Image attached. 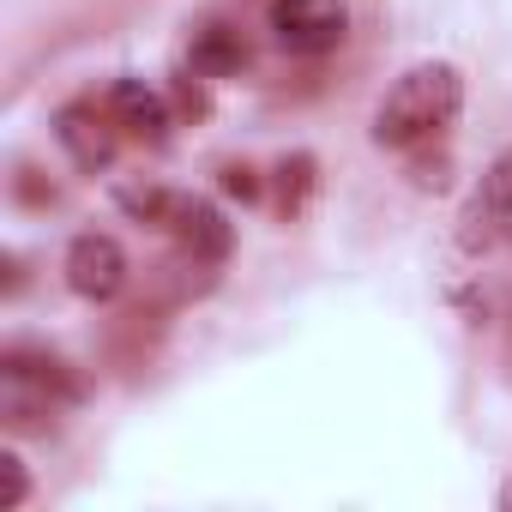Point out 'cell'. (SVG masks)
<instances>
[{
  "label": "cell",
  "mask_w": 512,
  "mask_h": 512,
  "mask_svg": "<svg viewBox=\"0 0 512 512\" xmlns=\"http://www.w3.org/2000/svg\"><path fill=\"white\" fill-rule=\"evenodd\" d=\"M25 494H31V482H25V464L13 458V452H0V506H25Z\"/></svg>",
  "instance_id": "obj_11"
},
{
  "label": "cell",
  "mask_w": 512,
  "mask_h": 512,
  "mask_svg": "<svg viewBox=\"0 0 512 512\" xmlns=\"http://www.w3.org/2000/svg\"><path fill=\"white\" fill-rule=\"evenodd\" d=\"M109 115H115L127 133H139L145 145H163V139H169V109H163V97L145 91L139 79H121V85L109 91Z\"/></svg>",
  "instance_id": "obj_6"
},
{
  "label": "cell",
  "mask_w": 512,
  "mask_h": 512,
  "mask_svg": "<svg viewBox=\"0 0 512 512\" xmlns=\"http://www.w3.org/2000/svg\"><path fill=\"white\" fill-rule=\"evenodd\" d=\"M121 205H127L139 223H163V229H169V217H175V199H169L163 187H121Z\"/></svg>",
  "instance_id": "obj_10"
},
{
  "label": "cell",
  "mask_w": 512,
  "mask_h": 512,
  "mask_svg": "<svg viewBox=\"0 0 512 512\" xmlns=\"http://www.w3.org/2000/svg\"><path fill=\"white\" fill-rule=\"evenodd\" d=\"M241 67H247V43H241L235 25H205V31L193 37V73L229 79V73H241Z\"/></svg>",
  "instance_id": "obj_7"
},
{
  "label": "cell",
  "mask_w": 512,
  "mask_h": 512,
  "mask_svg": "<svg viewBox=\"0 0 512 512\" xmlns=\"http://www.w3.org/2000/svg\"><path fill=\"white\" fill-rule=\"evenodd\" d=\"M308 193H314V157H308V151H296V157H284V163H278V199H284V211H302V205H308Z\"/></svg>",
  "instance_id": "obj_8"
},
{
  "label": "cell",
  "mask_w": 512,
  "mask_h": 512,
  "mask_svg": "<svg viewBox=\"0 0 512 512\" xmlns=\"http://www.w3.org/2000/svg\"><path fill=\"white\" fill-rule=\"evenodd\" d=\"M482 199H488V211H494L500 235L512 241V151H506V157H494V169H488V181H482Z\"/></svg>",
  "instance_id": "obj_9"
},
{
  "label": "cell",
  "mask_w": 512,
  "mask_h": 512,
  "mask_svg": "<svg viewBox=\"0 0 512 512\" xmlns=\"http://www.w3.org/2000/svg\"><path fill=\"white\" fill-rule=\"evenodd\" d=\"M506 506H512V488H506Z\"/></svg>",
  "instance_id": "obj_14"
},
{
  "label": "cell",
  "mask_w": 512,
  "mask_h": 512,
  "mask_svg": "<svg viewBox=\"0 0 512 512\" xmlns=\"http://www.w3.org/2000/svg\"><path fill=\"white\" fill-rule=\"evenodd\" d=\"M67 284H73V296H85V302H109V296H121V284H127V253H121V241L115 235H79L73 247H67Z\"/></svg>",
  "instance_id": "obj_3"
},
{
  "label": "cell",
  "mask_w": 512,
  "mask_h": 512,
  "mask_svg": "<svg viewBox=\"0 0 512 512\" xmlns=\"http://www.w3.org/2000/svg\"><path fill=\"white\" fill-rule=\"evenodd\" d=\"M181 109H193V115H205V97H199L193 85H181Z\"/></svg>",
  "instance_id": "obj_13"
},
{
  "label": "cell",
  "mask_w": 512,
  "mask_h": 512,
  "mask_svg": "<svg viewBox=\"0 0 512 512\" xmlns=\"http://www.w3.org/2000/svg\"><path fill=\"white\" fill-rule=\"evenodd\" d=\"M169 229L181 235V247L193 253V260H205V266L229 260V247H235V229H229V217H223L211 199H175Z\"/></svg>",
  "instance_id": "obj_4"
},
{
  "label": "cell",
  "mask_w": 512,
  "mask_h": 512,
  "mask_svg": "<svg viewBox=\"0 0 512 512\" xmlns=\"http://www.w3.org/2000/svg\"><path fill=\"white\" fill-rule=\"evenodd\" d=\"M223 193L241 199V205H247V199H260V175H253L247 163H229V169H223Z\"/></svg>",
  "instance_id": "obj_12"
},
{
  "label": "cell",
  "mask_w": 512,
  "mask_h": 512,
  "mask_svg": "<svg viewBox=\"0 0 512 512\" xmlns=\"http://www.w3.org/2000/svg\"><path fill=\"white\" fill-rule=\"evenodd\" d=\"M458 109H464V79H458V67L422 61V67H410V73L386 91V103H380V115H374V145L410 151V145L446 133V127L458 121Z\"/></svg>",
  "instance_id": "obj_1"
},
{
  "label": "cell",
  "mask_w": 512,
  "mask_h": 512,
  "mask_svg": "<svg viewBox=\"0 0 512 512\" xmlns=\"http://www.w3.org/2000/svg\"><path fill=\"white\" fill-rule=\"evenodd\" d=\"M272 37L290 55H332L350 37L344 0H272Z\"/></svg>",
  "instance_id": "obj_2"
},
{
  "label": "cell",
  "mask_w": 512,
  "mask_h": 512,
  "mask_svg": "<svg viewBox=\"0 0 512 512\" xmlns=\"http://www.w3.org/2000/svg\"><path fill=\"white\" fill-rule=\"evenodd\" d=\"M55 139L67 145V157L79 169H109L115 163V127L91 109V103H67L55 115Z\"/></svg>",
  "instance_id": "obj_5"
}]
</instances>
